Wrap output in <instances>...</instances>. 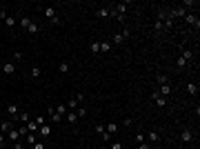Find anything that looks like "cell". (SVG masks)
Returning a JSON list of instances; mask_svg holds the SVG:
<instances>
[{"label": "cell", "mask_w": 200, "mask_h": 149, "mask_svg": "<svg viewBox=\"0 0 200 149\" xmlns=\"http://www.w3.org/2000/svg\"><path fill=\"white\" fill-rule=\"evenodd\" d=\"M167 16L171 20H176V18H185L187 16V9L185 7H176V9H167Z\"/></svg>", "instance_id": "6da1fadb"}, {"label": "cell", "mask_w": 200, "mask_h": 149, "mask_svg": "<svg viewBox=\"0 0 200 149\" xmlns=\"http://www.w3.org/2000/svg\"><path fill=\"white\" fill-rule=\"evenodd\" d=\"M42 14H45L47 18H49V20H51L53 25H62V20H60L58 16H56V11H53V7H42Z\"/></svg>", "instance_id": "7a4b0ae2"}, {"label": "cell", "mask_w": 200, "mask_h": 149, "mask_svg": "<svg viewBox=\"0 0 200 149\" xmlns=\"http://www.w3.org/2000/svg\"><path fill=\"white\" fill-rule=\"evenodd\" d=\"M180 140H182V143H191V140H194V131L185 127L182 131H180Z\"/></svg>", "instance_id": "3957f363"}, {"label": "cell", "mask_w": 200, "mask_h": 149, "mask_svg": "<svg viewBox=\"0 0 200 149\" xmlns=\"http://www.w3.org/2000/svg\"><path fill=\"white\" fill-rule=\"evenodd\" d=\"M7 114L11 116L14 120L18 118V114H20V109H18V105H16V102H9V105H7Z\"/></svg>", "instance_id": "277c9868"}, {"label": "cell", "mask_w": 200, "mask_h": 149, "mask_svg": "<svg viewBox=\"0 0 200 149\" xmlns=\"http://www.w3.org/2000/svg\"><path fill=\"white\" fill-rule=\"evenodd\" d=\"M151 98H154V102H156L158 107H165V105H167V98H165V96H160L158 91H154V94H151Z\"/></svg>", "instance_id": "5b68a950"}, {"label": "cell", "mask_w": 200, "mask_h": 149, "mask_svg": "<svg viewBox=\"0 0 200 149\" xmlns=\"http://www.w3.org/2000/svg\"><path fill=\"white\" fill-rule=\"evenodd\" d=\"M31 22H33V20H31L29 16H22L20 20H18V27H20V29H25V31H27V29H29V25H31Z\"/></svg>", "instance_id": "8992f818"}, {"label": "cell", "mask_w": 200, "mask_h": 149, "mask_svg": "<svg viewBox=\"0 0 200 149\" xmlns=\"http://www.w3.org/2000/svg\"><path fill=\"white\" fill-rule=\"evenodd\" d=\"M185 20H187L189 25H194V27H196V29H198V27H200V20H198V16H194V14H187V16H185Z\"/></svg>", "instance_id": "52a82bcc"}, {"label": "cell", "mask_w": 200, "mask_h": 149, "mask_svg": "<svg viewBox=\"0 0 200 149\" xmlns=\"http://www.w3.org/2000/svg\"><path fill=\"white\" fill-rule=\"evenodd\" d=\"M127 5H129V2H120V5H113V11H116V14H120V16H125V14H127Z\"/></svg>", "instance_id": "ba28073f"}, {"label": "cell", "mask_w": 200, "mask_h": 149, "mask_svg": "<svg viewBox=\"0 0 200 149\" xmlns=\"http://www.w3.org/2000/svg\"><path fill=\"white\" fill-rule=\"evenodd\" d=\"M78 107H80V100L78 98H71L69 102H67V111H76Z\"/></svg>", "instance_id": "9c48e42d"}, {"label": "cell", "mask_w": 200, "mask_h": 149, "mask_svg": "<svg viewBox=\"0 0 200 149\" xmlns=\"http://www.w3.org/2000/svg\"><path fill=\"white\" fill-rule=\"evenodd\" d=\"M14 71H16V65H14V62H5V65H2V73H7V76H11Z\"/></svg>", "instance_id": "30bf717a"}, {"label": "cell", "mask_w": 200, "mask_h": 149, "mask_svg": "<svg viewBox=\"0 0 200 149\" xmlns=\"http://www.w3.org/2000/svg\"><path fill=\"white\" fill-rule=\"evenodd\" d=\"M38 134H40L42 138H47V136H51V125H47V123H45V125H42L40 129H38Z\"/></svg>", "instance_id": "8fae6325"}, {"label": "cell", "mask_w": 200, "mask_h": 149, "mask_svg": "<svg viewBox=\"0 0 200 149\" xmlns=\"http://www.w3.org/2000/svg\"><path fill=\"white\" fill-rule=\"evenodd\" d=\"M96 16H98V18H109V16H111V9H109V7H100L98 11H96Z\"/></svg>", "instance_id": "7c38bea8"}, {"label": "cell", "mask_w": 200, "mask_h": 149, "mask_svg": "<svg viewBox=\"0 0 200 149\" xmlns=\"http://www.w3.org/2000/svg\"><path fill=\"white\" fill-rule=\"evenodd\" d=\"M180 58H185V60L189 62V60L196 58V51H191V49H182V56H180Z\"/></svg>", "instance_id": "4fadbf2b"}, {"label": "cell", "mask_w": 200, "mask_h": 149, "mask_svg": "<svg viewBox=\"0 0 200 149\" xmlns=\"http://www.w3.org/2000/svg\"><path fill=\"white\" fill-rule=\"evenodd\" d=\"M171 89H174V87H171V85H169V82H167V85H160V91H158V94L167 98V96L171 94Z\"/></svg>", "instance_id": "5bb4252c"}, {"label": "cell", "mask_w": 200, "mask_h": 149, "mask_svg": "<svg viewBox=\"0 0 200 149\" xmlns=\"http://www.w3.org/2000/svg\"><path fill=\"white\" fill-rule=\"evenodd\" d=\"M198 5H200L198 0H182V7L185 9H198Z\"/></svg>", "instance_id": "9a60e30c"}, {"label": "cell", "mask_w": 200, "mask_h": 149, "mask_svg": "<svg viewBox=\"0 0 200 149\" xmlns=\"http://www.w3.org/2000/svg\"><path fill=\"white\" fill-rule=\"evenodd\" d=\"M147 138H149V143H160V134L158 131H147Z\"/></svg>", "instance_id": "2e32d148"}, {"label": "cell", "mask_w": 200, "mask_h": 149, "mask_svg": "<svg viewBox=\"0 0 200 149\" xmlns=\"http://www.w3.org/2000/svg\"><path fill=\"white\" fill-rule=\"evenodd\" d=\"M65 118H67V123H76V120H78V114H76V111H67V114H65Z\"/></svg>", "instance_id": "e0dca14e"}, {"label": "cell", "mask_w": 200, "mask_h": 149, "mask_svg": "<svg viewBox=\"0 0 200 149\" xmlns=\"http://www.w3.org/2000/svg\"><path fill=\"white\" fill-rule=\"evenodd\" d=\"M18 136H20V134H18V129H11V131H7V138H9L11 143H18Z\"/></svg>", "instance_id": "ac0fdd59"}, {"label": "cell", "mask_w": 200, "mask_h": 149, "mask_svg": "<svg viewBox=\"0 0 200 149\" xmlns=\"http://www.w3.org/2000/svg\"><path fill=\"white\" fill-rule=\"evenodd\" d=\"M125 42V38H122V33L118 31V33H113V38H111V45H122Z\"/></svg>", "instance_id": "d6986e66"}, {"label": "cell", "mask_w": 200, "mask_h": 149, "mask_svg": "<svg viewBox=\"0 0 200 149\" xmlns=\"http://www.w3.org/2000/svg\"><path fill=\"white\" fill-rule=\"evenodd\" d=\"M25 127H27V131H29V134H33V131H36V134H38V125H36V123H33V120H29V123H27V125H25Z\"/></svg>", "instance_id": "ffe728a7"}, {"label": "cell", "mask_w": 200, "mask_h": 149, "mask_svg": "<svg viewBox=\"0 0 200 149\" xmlns=\"http://www.w3.org/2000/svg\"><path fill=\"white\" fill-rule=\"evenodd\" d=\"M38 31H40V25H36V22H31V25H29V29H27V33H31V36H36Z\"/></svg>", "instance_id": "44dd1931"}, {"label": "cell", "mask_w": 200, "mask_h": 149, "mask_svg": "<svg viewBox=\"0 0 200 149\" xmlns=\"http://www.w3.org/2000/svg\"><path fill=\"white\" fill-rule=\"evenodd\" d=\"M104 131H107L109 136H111V134H116V131H118V125H116V123H109V125H107V129H104Z\"/></svg>", "instance_id": "7402d4cb"}, {"label": "cell", "mask_w": 200, "mask_h": 149, "mask_svg": "<svg viewBox=\"0 0 200 149\" xmlns=\"http://www.w3.org/2000/svg\"><path fill=\"white\" fill-rule=\"evenodd\" d=\"M187 91H189L191 96H196V94H198V85H194V82H189V85H187Z\"/></svg>", "instance_id": "603a6c76"}, {"label": "cell", "mask_w": 200, "mask_h": 149, "mask_svg": "<svg viewBox=\"0 0 200 149\" xmlns=\"http://www.w3.org/2000/svg\"><path fill=\"white\" fill-rule=\"evenodd\" d=\"M40 73H42V71H40V67H31L29 76H31V78H40Z\"/></svg>", "instance_id": "cb8c5ba5"}, {"label": "cell", "mask_w": 200, "mask_h": 149, "mask_svg": "<svg viewBox=\"0 0 200 149\" xmlns=\"http://www.w3.org/2000/svg\"><path fill=\"white\" fill-rule=\"evenodd\" d=\"M0 129H2V131H11V129H14V125L9 123V120H5V123L0 125Z\"/></svg>", "instance_id": "d4e9b609"}, {"label": "cell", "mask_w": 200, "mask_h": 149, "mask_svg": "<svg viewBox=\"0 0 200 149\" xmlns=\"http://www.w3.org/2000/svg\"><path fill=\"white\" fill-rule=\"evenodd\" d=\"M89 49H91V53H100V42H91Z\"/></svg>", "instance_id": "484cf974"}, {"label": "cell", "mask_w": 200, "mask_h": 149, "mask_svg": "<svg viewBox=\"0 0 200 149\" xmlns=\"http://www.w3.org/2000/svg\"><path fill=\"white\" fill-rule=\"evenodd\" d=\"M58 71L60 73H67V71H69V62H60L58 65Z\"/></svg>", "instance_id": "4316f807"}, {"label": "cell", "mask_w": 200, "mask_h": 149, "mask_svg": "<svg viewBox=\"0 0 200 149\" xmlns=\"http://www.w3.org/2000/svg\"><path fill=\"white\" fill-rule=\"evenodd\" d=\"M156 80H158V85H167V82H169V78L165 76V73H160V76H158Z\"/></svg>", "instance_id": "83f0119b"}, {"label": "cell", "mask_w": 200, "mask_h": 149, "mask_svg": "<svg viewBox=\"0 0 200 149\" xmlns=\"http://www.w3.org/2000/svg\"><path fill=\"white\" fill-rule=\"evenodd\" d=\"M5 25H7V27H14V25H16V18H14V16H7V18H5Z\"/></svg>", "instance_id": "f1b7e54d"}, {"label": "cell", "mask_w": 200, "mask_h": 149, "mask_svg": "<svg viewBox=\"0 0 200 149\" xmlns=\"http://www.w3.org/2000/svg\"><path fill=\"white\" fill-rule=\"evenodd\" d=\"M56 114L65 116V114H67V105H58V107H56Z\"/></svg>", "instance_id": "f546056e"}, {"label": "cell", "mask_w": 200, "mask_h": 149, "mask_svg": "<svg viewBox=\"0 0 200 149\" xmlns=\"http://www.w3.org/2000/svg\"><path fill=\"white\" fill-rule=\"evenodd\" d=\"M111 47H113L111 42H100V51H109Z\"/></svg>", "instance_id": "4dcf8cb0"}, {"label": "cell", "mask_w": 200, "mask_h": 149, "mask_svg": "<svg viewBox=\"0 0 200 149\" xmlns=\"http://www.w3.org/2000/svg\"><path fill=\"white\" fill-rule=\"evenodd\" d=\"M176 67H178V69H185V67H187V60H185V58H178Z\"/></svg>", "instance_id": "1f68e13d"}, {"label": "cell", "mask_w": 200, "mask_h": 149, "mask_svg": "<svg viewBox=\"0 0 200 149\" xmlns=\"http://www.w3.org/2000/svg\"><path fill=\"white\" fill-rule=\"evenodd\" d=\"M33 143H36V134H27V145L31 147Z\"/></svg>", "instance_id": "d6a6232c"}, {"label": "cell", "mask_w": 200, "mask_h": 149, "mask_svg": "<svg viewBox=\"0 0 200 149\" xmlns=\"http://www.w3.org/2000/svg\"><path fill=\"white\" fill-rule=\"evenodd\" d=\"M33 123H36V125H38V129H40V127H42V125H45V116H38V118H36V120H33Z\"/></svg>", "instance_id": "836d02e7"}, {"label": "cell", "mask_w": 200, "mask_h": 149, "mask_svg": "<svg viewBox=\"0 0 200 149\" xmlns=\"http://www.w3.org/2000/svg\"><path fill=\"white\" fill-rule=\"evenodd\" d=\"M76 114H78V118H82V116H87V109H84V107H78V109H76Z\"/></svg>", "instance_id": "e575fe53"}, {"label": "cell", "mask_w": 200, "mask_h": 149, "mask_svg": "<svg viewBox=\"0 0 200 149\" xmlns=\"http://www.w3.org/2000/svg\"><path fill=\"white\" fill-rule=\"evenodd\" d=\"M16 120H22V123H29V114H18Z\"/></svg>", "instance_id": "d590c367"}, {"label": "cell", "mask_w": 200, "mask_h": 149, "mask_svg": "<svg viewBox=\"0 0 200 149\" xmlns=\"http://www.w3.org/2000/svg\"><path fill=\"white\" fill-rule=\"evenodd\" d=\"M29 149H45V143H38V140H36V143H33Z\"/></svg>", "instance_id": "8d00e7d4"}, {"label": "cell", "mask_w": 200, "mask_h": 149, "mask_svg": "<svg viewBox=\"0 0 200 149\" xmlns=\"http://www.w3.org/2000/svg\"><path fill=\"white\" fill-rule=\"evenodd\" d=\"M96 131H98V134H100V136H102V134H104V125H102V123H98V125H96Z\"/></svg>", "instance_id": "74e56055"}, {"label": "cell", "mask_w": 200, "mask_h": 149, "mask_svg": "<svg viewBox=\"0 0 200 149\" xmlns=\"http://www.w3.org/2000/svg\"><path fill=\"white\" fill-rule=\"evenodd\" d=\"M154 29H156V31H163V29H165V25H163V22H158V20H156V25H154Z\"/></svg>", "instance_id": "f35d334b"}, {"label": "cell", "mask_w": 200, "mask_h": 149, "mask_svg": "<svg viewBox=\"0 0 200 149\" xmlns=\"http://www.w3.org/2000/svg\"><path fill=\"white\" fill-rule=\"evenodd\" d=\"M138 149H151L149 143H138Z\"/></svg>", "instance_id": "ab89813d"}, {"label": "cell", "mask_w": 200, "mask_h": 149, "mask_svg": "<svg viewBox=\"0 0 200 149\" xmlns=\"http://www.w3.org/2000/svg\"><path fill=\"white\" fill-rule=\"evenodd\" d=\"M7 16H9V14L5 11V9H0V20H5V18H7Z\"/></svg>", "instance_id": "60d3db41"}, {"label": "cell", "mask_w": 200, "mask_h": 149, "mask_svg": "<svg viewBox=\"0 0 200 149\" xmlns=\"http://www.w3.org/2000/svg\"><path fill=\"white\" fill-rule=\"evenodd\" d=\"M14 149H25V147H22V143H20V140H18V143L14 145Z\"/></svg>", "instance_id": "b9f144b4"}, {"label": "cell", "mask_w": 200, "mask_h": 149, "mask_svg": "<svg viewBox=\"0 0 200 149\" xmlns=\"http://www.w3.org/2000/svg\"><path fill=\"white\" fill-rule=\"evenodd\" d=\"M111 149H122V145H120V143H113V145H111Z\"/></svg>", "instance_id": "7bdbcfd3"}, {"label": "cell", "mask_w": 200, "mask_h": 149, "mask_svg": "<svg viewBox=\"0 0 200 149\" xmlns=\"http://www.w3.org/2000/svg\"><path fill=\"white\" fill-rule=\"evenodd\" d=\"M2 145H5V136H2V134H0V147H2Z\"/></svg>", "instance_id": "ee69618b"}]
</instances>
